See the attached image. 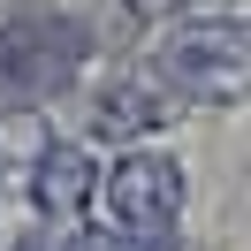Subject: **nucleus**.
Here are the masks:
<instances>
[{"label":"nucleus","mask_w":251,"mask_h":251,"mask_svg":"<svg viewBox=\"0 0 251 251\" xmlns=\"http://www.w3.org/2000/svg\"><path fill=\"white\" fill-rule=\"evenodd\" d=\"M76 183H84V175H76V160H53V168H46V198H53V205H69V198H76Z\"/></svg>","instance_id":"obj_2"},{"label":"nucleus","mask_w":251,"mask_h":251,"mask_svg":"<svg viewBox=\"0 0 251 251\" xmlns=\"http://www.w3.org/2000/svg\"><path fill=\"white\" fill-rule=\"evenodd\" d=\"M168 198H175V175L168 168H122V205H129V213H145V205L160 213Z\"/></svg>","instance_id":"obj_1"}]
</instances>
